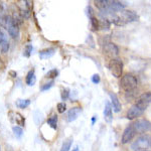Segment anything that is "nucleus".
<instances>
[{"label":"nucleus","mask_w":151,"mask_h":151,"mask_svg":"<svg viewBox=\"0 0 151 151\" xmlns=\"http://www.w3.org/2000/svg\"><path fill=\"white\" fill-rule=\"evenodd\" d=\"M120 86L124 91L129 93V92H132L137 87V80H136V78L134 76L127 74L121 78Z\"/></svg>","instance_id":"f257e3e1"},{"label":"nucleus","mask_w":151,"mask_h":151,"mask_svg":"<svg viewBox=\"0 0 151 151\" xmlns=\"http://www.w3.org/2000/svg\"><path fill=\"white\" fill-rule=\"evenodd\" d=\"M131 148L133 150H146L148 148H151V136L143 135L137 138V140L131 145Z\"/></svg>","instance_id":"f03ea898"},{"label":"nucleus","mask_w":151,"mask_h":151,"mask_svg":"<svg viewBox=\"0 0 151 151\" xmlns=\"http://www.w3.org/2000/svg\"><path fill=\"white\" fill-rule=\"evenodd\" d=\"M4 28L7 30L8 35L11 36L12 38L14 40H17L19 37V27H18V24L13 20V18L11 16H7L6 18V23Z\"/></svg>","instance_id":"7ed1b4c3"},{"label":"nucleus","mask_w":151,"mask_h":151,"mask_svg":"<svg viewBox=\"0 0 151 151\" xmlns=\"http://www.w3.org/2000/svg\"><path fill=\"white\" fill-rule=\"evenodd\" d=\"M109 69H110L111 74L115 78H121L123 73V63L119 58H113L109 64Z\"/></svg>","instance_id":"20e7f679"},{"label":"nucleus","mask_w":151,"mask_h":151,"mask_svg":"<svg viewBox=\"0 0 151 151\" xmlns=\"http://www.w3.org/2000/svg\"><path fill=\"white\" fill-rule=\"evenodd\" d=\"M136 133H145L151 130V122L146 119H138L132 124Z\"/></svg>","instance_id":"39448f33"},{"label":"nucleus","mask_w":151,"mask_h":151,"mask_svg":"<svg viewBox=\"0 0 151 151\" xmlns=\"http://www.w3.org/2000/svg\"><path fill=\"white\" fill-rule=\"evenodd\" d=\"M17 6L19 8V14H20L22 17L28 18L30 17L31 14V1L28 0H21V1L17 2Z\"/></svg>","instance_id":"423d86ee"},{"label":"nucleus","mask_w":151,"mask_h":151,"mask_svg":"<svg viewBox=\"0 0 151 151\" xmlns=\"http://www.w3.org/2000/svg\"><path fill=\"white\" fill-rule=\"evenodd\" d=\"M135 104L146 110V108L151 104V92H146V93L140 95L136 100Z\"/></svg>","instance_id":"0eeeda50"},{"label":"nucleus","mask_w":151,"mask_h":151,"mask_svg":"<svg viewBox=\"0 0 151 151\" xmlns=\"http://www.w3.org/2000/svg\"><path fill=\"white\" fill-rule=\"evenodd\" d=\"M145 109L141 108V107H139L138 105L134 104L132 107H131L130 109L128 110L127 112V119H129V120H133V119L137 118V117H139L142 115L143 113H144Z\"/></svg>","instance_id":"6e6552de"},{"label":"nucleus","mask_w":151,"mask_h":151,"mask_svg":"<svg viewBox=\"0 0 151 151\" xmlns=\"http://www.w3.org/2000/svg\"><path fill=\"white\" fill-rule=\"evenodd\" d=\"M135 135H136V131H135V129L133 128L132 124H131V125L126 127V129L124 130L123 135H122V143L123 144L128 143L129 141H131L135 137Z\"/></svg>","instance_id":"1a4fd4ad"},{"label":"nucleus","mask_w":151,"mask_h":151,"mask_svg":"<svg viewBox=\"0 0 151 151\" xmlns=\"http://www.w3.org/2000/svg\"><path fill=\"white\" fill-rule=\"evenodd\" d=\"M0 50L3 53L8 52L9 50V42L7 40L5 33L2 30H0Z\"/></svg>","instance_id":"9d476101"},{"label":"nucleus","mask_w":151,"mask_h":151,"mask_svg":"<svg viewBox=\"0 0 151 151\" xmlns=\"http://www.w3.org/2000/svg\"><path fill=\"white\" fill-rule=\"evenodd\" d=\"M104 52L109 55H118L119 50L115 43L106 42L104 45Z\"/></svg>","instance_id":"9b49d317"},{"label":"nucleus","mask_w":151,"mask_h":151,"mask_svg":"<svg viewBox=\"0 0 151 151\" xmlns=\"http://www.w3.org/2000/svg\"><path fill=\"white\" fill-rule=\"evenodd\" d=\"M110 98H111V103H112V106H113V109L114 111L116 112V113H118V112H120L122 110V105H121L120 101H119L118 97L116 96V94L114 93H110Z\"/></svg>","instance_id":"f8f14e48"},{"label":"nucleus","mask_w":151,"mask_h":151,"mask_svg":"<svg viewBox=\"0 0 151 151\" xmlns=\"http://www.w3.org/2000/svg\"><path fill=\"white\" fill-rule=\"evenodd\" d=\"M104 118L105 121L107 123H111L113 120V115H112V107L111 104L109 102H107L105 105V109H104Z\"/></svg>","instance_id":"ddd939ff"},{"label":"nucleus","mask_w":151,"mask_h":151,"mask_svg":"<svg viewBox=\"0 0 151 151\" xmlns=\"http://www.w3.org/2000/svg\"><path fill=\"white\" fill-rule=\"evenodd\" d=\"M81 111H82V109L80 108V107H75V108L70 109L69 111V113H68V121H69V122L75 121L76 119L78 118L79 114L81 113Z\"/></svg>","instance_id":"4468645a"},{"label":"nucleus","mask_w":151,"mask_h":151,"mask_svg":"<svg viewBox=\"0 0 151 151\" xmlns=\"http://www.w3.org/2000/svg\"><path fill=\"white\" fill-rule=\"evenodd\" d=\"M55 50L52 47L50 48H45V50H41V52H40V58H41V60H45V58H52L53 55H55Z\"/></svg>","instance_id":"2eb2a0df"},{"label":"nucleus","mask_w":151,"mask_h":151,"mask_svg":"<svg viewBox=\"0 0 151 151\" xmlns=\"http://www.w3.org/2000/svg\"><path fill=\"white\" fill-rule=\"evenodd\" d=\"M26 84L28 86H33L36 82V77H35V70H29L27 76H26Z\"/></svg>","instance_id":"dca6fc26"},{"label":"nucleus","mask_w":151,"mask_h":151,"mask_svg":"<svg viewBox=\"0 0 151 151\" xmlns=\"http://www.w3.org/2000/svg\"><path fill=\"white\" fill-rule=\"evenodd\" d=\"M47 124L50 126L52 129H57L58 128V116L55 114H53L52 117H50L47 120Z\"/></svg>","instance_id":"f3484780"},{"label":"nucleus","mask_w":151,"mask_h":151,"mask_svg":"<svg viewBox=\"0 0 151 151\" xmlns=\"http://www.w3.org/2000/svg\"><path fill=\"white\" fill-rule=\"evenodd\" d=\"M14 116H15V118H14V122H16V124H18V125L20 126H24V124H25V119H24V117H22V115H20L19 113H13ZM12 121V122H13Z\"/></svg>","instance_id":"a211bd4d"},{"label":"nucleus","mask_w":151,"mask_h":151,"mask_svg":"<svg viewBox=\"0 0 151 151\" xmlns=\"http://www.w3.org/2000/svg\"><path fill=\"white\" fill-rule=\"evenodd\" d=\"M72 143H73V138L70 137L69 139H67L64 143H63L62 148H60V151H70V146H72Z\"/></svg>","instance_id":"6ab92c4d"},{"label":"nucleus","mask_w":151,"mask_h":151,"mask_svg":"<svg viewBox=\"0 0 151 151\" xmlns=\"http://www.w3.org/2000/svg\"><path fill=\"white\" fill-rule=\"evenodd\" d=\"M90 18H91V24H92V28H93V30H99L100 29L99 19H97V17H95L94 15Z\"/></svg>","instance_id":"aec40b11"},{"label":"nucleus","mask_w":151,"mask_h":151,"mask_svg":"<svg viewBox=\"0 0 151 151\" xmlns=\"http://www.w3.org/2000/svg\"><path fill=\"white\" fill-rule=\"evenodd\" d=\"M16 104H17V106L19 108L21 109H24L26 108V107L29 106V104H30V100H18L17 102H16Z\"/></svg>","instance_id":"412c9836"},{"label":"nucleus","mask_w":151,"mask_h":151,"mask_svg":"<svg viewBox=\"0 0 151 151\" xmlns=\"http://www.w3.org/2000/svg\"><path fill=\"white\" fill-rule=\"evenodd\" d=\"M12 130H13L14 135H15L17 138H20L21 136H22L23 130H22V128H21V127H18V126H14V127L12 128Z\"/></svg>","instance_id":"4be33fe9"},{"label":"nucleus","mask_w":151,"mask_h":151,"mask_svg":"<svg viewBox=\"0 0 151 151\" xmlns=\"http://www.w3.org/2000/svg\"><path fill=\"white\" fill-rule=\"evenodd\" d=\"M32 52V45H27L25 47V50H24V52H23V55L25 58H29L30 57V53Z\"/></svg>","instance_id":"5701e85b"},{"label":"nucleus","mask_w":151,"mask_h":151,"mask_svg":"<svg viewBox=\"0 0 151 151\" xmlns=\"http://www.w3.org/2000/svg\"><path fill=\"white\" fill-rule=\"evenodd\" d=\"M58 75V70L53 69V70H50V72L47 74V78H50V79H55V78H57Z\"/></svg>","instance_id":"b1692460"},{"label":"nucleus","mask_w":151,"mask_h":151,"mask_svg":"<svg viewBox=\"0 0 151 151\" xmlns=\"http://www.w3.org/2000/svg\"><path fill=\"white\" fill-rule=\"evenodd\" d=\"M67 110V105L65 103H58V113H64Z\"/></svg>","instance_id":"393cba45"},{"label":"nucleus","mask_w":151,"mask_h":151,"mask_svg":"<svg viewBox=\"0 0 151 151\" xmlns=\"http://www.w3.org/2000/svg\"><path fill=\"white\" fill-rule=\"evenodd\" d=\"M70 96V90L69 89H64L62 92V100L63 101H65Z\"/></svg>","instance_id":"a878e982"},{"label":"nucleus","mask_w":151,"mask_h":151,"mask_svg":"<svg viewBox=\"0 0 151 151\" xmlns=\"http://www.w3.org/2000/svg\"><path fill=\"white\" fill-rule=\"evenodd\" d=\"M53 84H55V82H53V81L50 82V83H47V84H45L42 87L40 88V90H41V91H47V90L50 89V88H52V87L53 86Z\"/></svg>","instance_id":"bb28decb"},{"label":"nucleus","mask_w":151,"mask_h":151,"mask_svg":"<svg viewBox=\"0 0 151 151\" xmlns=\"http://www.w3.org/2000/svg\"><path fill=\"white\" fill-rule=\"evenodd\" d=\"M7 15H0V27H4L6 23Z\"/></svg>","instance_id":"cd10ccee"},{"label":"nucleus","mask_w":151,"mask_h":151,"mask_svg":"<svg viewBox=\"0 0 151 151\" xmlns=\"http://www.w3.org/2000/svg\"><path fill=\"white\" fill-rule=\"evenodd\" d=\"M92 82L94 83V84H99L100 83V76L95 74L93 75V77H92Z\"/></svg>","instance_id":"c85d7f7f"},{"label":"nucleus","mask_w":151,"mask_h":151,"mask_svg":"<svg viewBox=\"0 0 151 151\" xmlns=\"http://www.w3.org/2000/svg\"><path fill=\"white\" fill-rule=\"evenodd\" d=\"M9 74L12 76V78H15L16 77V73L15 72H12V70H11V72H9Z\"/></svg>","instance_id":"c756f323"},{"label":"nucleus","mask_w":151,"mask_h":151,"mask_svg":"<svg viewBox=\"0 0 151 151\" xmlns=\"http://www.w3.org/2000/svg\"><path fill=\"white\" fill-rule=\"evenodd\" d=\"M95 121H96V117H93V118H92V124H94L95 123Z\"/></svg>","instance_id":"7c9ffc66"},{"label":"nucleus","mask_w":151,"mask_h":151,"mask_svg":"<svg viewBox=\"0 0 151 151\" xmlns=\"http://www.w3.org/2000/svg\"><path fill=\"white\" fill-rule=\"evenodd\" d=\"M73 151H80L79 150V147H78V146H77V147H75L74 149H73Z\"/></svg>","instance_id":"2f4dec72"}]
</instances>
